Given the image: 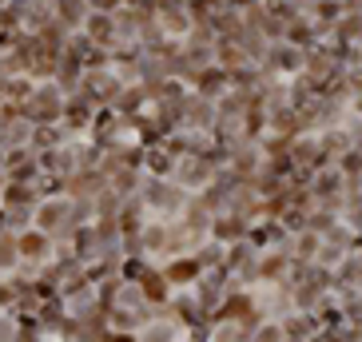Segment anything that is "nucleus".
Masks as SVG:
<instances>
[{"label":"nucleus","instance_id":"obj_2","mask_svg":"<svg viewBox=\"0 0 362 342\" xmlns=\"http://www.w3.org/2000/svg\"><path fill=\"white\" fill-rule=\"evenodd\" d=\"M60 112H64V92L44 80V84H33V96L21 104V116L33 124V128H44V124H60Z\"/></svg>","mask_w":362,"mask_h":342},{"label":"nucleus","instance_id":"obj_10","mask_svg":"<svg viewBox=\"0 0 362 342\" xmlns=\"http://www.w3.org/2000/svg\"><path fill=\"white\" fill-rule=\"evenodd\" d=\"M247 231H251V223H247V219L223 211V215H215V219H211V231H207V239H215L219 247H231V243H239V239H247Z\"/></svg>","mask_w":362,"mask_h":342},{"label":"nucleus","instance_id":"obj_17","mask_svg":"<svg viewBox=\"0 0 362 342\" xmlns=\"http://www.w3.org/2000/svg\"><path fill=\"white\" fill-rule=\"evenodd\" d=\"M342 84H346V92H351V96H362V64L346 68V72H342Z\"/></svg>","mask_w":362,"mask_h":342},{"label":"nucleus","instance_id":"obj_13","mask_svg":"<svg viewBox=\"0 0 362 342\" xmlns=\"http://www.w3.org/2000/svg\"><path fill=\"white\" fill-rule=\"evenodd\" d=\"M151 107V100H148V92L139 84H124V92H119V100L112 104V112H116L119 119H136V116H144Z\"/></svg>","mask_w":362,"mask_h":342},{"label":"nucleus","instance_id":"obj_16","mask_svg":"<svg viewBox=\"0 0 362 342\" xmlns=\"http://www.w3.org/2000/svg\"><path fill=\"white\" fill-rule=\"evenodd\" d=\"M251 64L247 60V52L239 48L235 40H215V68H223V72H235V68Z\"/></svg>","mask_w":362,"mask_h":342},{"label":"nucleus","instance_id":"obj_6","mask_svg":"<svg viewBox=\"0 0 362 342\" xmlns=\"http://www.w3.org/2000/svg\"><path fill=\"white\" fill-rule=\"evenodd\" d=\"M160 267V275L168 278L171 290H192L195 283H199V263H195V255H180V259H163V263H156Z\"/></svg>","mask_w":362,"mask_h":342},{"label":"nucleus","instance_id":"obj_14","mask_svg":"<svg viewBox=\"0 0 362 342\" xmlns=\"http://www.w3.org/2000/svg\"><path fill=\"white\" fill-rule=\"evenodd\" d=\"M48 4H52V16L60 24H64L68 33H80V28H84V20H88V0H48Z\"/></svg>","mask_w":362,"mask_h":342},{"label":"nucleus","instance_id":"obj_1","mask_svg":"<svg viewBox=\"0 0 362 342\" xmlns=\"http://www.w3.org/2000/svg\"><path fill=\"white\" fill-rule=\"evenodd\" d=\"M136 199L144 204V211H148L151 219H180L183 204H187V191L175 187L171 179H151V175H144Z\"/></svg>","mask_w":362,"mask_h":342},{"label":"nucleus","instance_id":"obj_4","mask_svg":"<svg viewBox=\"0 0 362 342\" xmlns=\"http://www.w3.org/2000/svg\"><path fill=\"white\" fill-rule=\"evenodd\" d=\"M80 96L88 100V104L96 107H112L119 100V92H124V80H119L112 68H100V72H84V80H80V88H76Z\"/></svg>","mask_w":362,"mask_h":342},{"label":"nucleus","instance_id":"obj_8","mask_svg":"<svg viewBox=\"0 0 362 342\" xmlns=\"http://www.w3.org/2000/svg\"><path fill=\"white\" fill-rule=\"evenodd\" d=\"M80 33L88 36V44H96V48H104V52H112L119 44L116 36V20H112V12H88V20Z\"/></svg>","mask_w":362,"mask_h":342},{"label":"nucleus","instance_id":"obj_11","mask_svg":"<svg viewBox=\"0 0 362 342\" xmlns=\"http://www.w3.org/2000/svg\"><path fill=\"white\" fill-rule=\"evenodd\" d=\"M187 92H195V96H203V100H211V104H215V100L227 92V72H223V68H215V64H207L192 80V88H187Z\"/></svg>","mask_w":362,"mask_h":342},{"label":"nucleus","instance_id":"obj_21","mask_svg":"<svg viewBox=\"0 0 362 342\" xmlns=\"http://www.w3.org/2000/svg\"><path fill=\"white\" fill-rule=\"evenodd\" d=\"M358 48H362V36H358Z\"/></svg>","mask_w":362,"mask_h":342},{"label":"nucleus","instance_id":"obj_9","mask_svg":"<svg viewBox=\"0 0 362 342\" xmlns=\"http://www.w3.org/2000/svg\"><path fill=\"white\" fill-rule=\"evenodd\" d=\"M287 160H291V167H303V171H319V167H327V160H322L319 139H315V136H295V139H291Z\"/></svg>","mask_w":362,"mask_h":342},{"label":"nucleus","instance_id":"obj_12","mask_svg":"<svg viewBox=\"0 0 362 342\" xmlns=\"http://www.w3.org/2000/svg\"><path fill=\"white\" fill-rule=\"evenodd\" d=\"M322 40H327V36L310 24V16H298L287 33H283V44H291V48H298V52H310V48H319Z\"/></svg>","mask_w":362,"mask_h":342},{"label":"nucleus","instance_id":"obj_18","mask_svg":"<svg viewBox=\"0 0 362 342\" xmlns=\"http://www.w3.org/2000/svg\"><path fill=\"white\" fill-rule=\"evenodd\" d=\"M88 8L92 12H116V8H124V0H88Z\"/></svg>","mask_w":362,"mask_h":342},{"label":"nucleus","instance_id":"obj_7","mask_svg":"<svg viewBox=\"0 0 362 342\" xmlns=\"http://www.w3.org/2000/svg\"><path fill=\"white\" fill-rule=\"evenodd\" d=\"M211 124H215V104L203 100V96H195V92H187V100H183V131L207 136Z\"/></svg>","mask_w":362,"mask_h":342},{"label":"nucleus","instance_id":"obj_5","mask_svg":"<svg viewBox=\"0 0 362 342\" xmlns=\"http://www.w3.org/2000/svg\"><path fill=\"white\" fill-rule=\"evenodd\" d=\"M215 171H219V167H211V163L203 160V155H187V160H175L171 183H175V187H183L187 195H199L203 187L215 179Z\"/></svg>","mask_w":362,"mask_h":342},{"label":"nucleus","instance_id":"obj_3","mask_svg":"<svg viewBox=\"0 0 362 342\" xmlns=\"http://www.w3.org/2000/svg\"><path fill=\"white\" fill-rule=\"evenodd\" d=\"M303 60H307V52H298V48H291V44H267L263 60H259V72L271 76V80H295V76H303Z\"/></svg>","mask_w":362,"mask_h":342},{"label":"nucleus","instance_id":"obj_19","mask_svg":"<svg viewBox=\"0 0 362 342\" xmlns=\"http://www.w3.org/2000/svg\"><path fill=\"white\" fill-rule=\"evenodd\" d=\"M346 116L362 119V96H351V104H346Z\"/></svg>","mask_w":362,"mask_h":342},{"label":"nucleus","instance_id":"obj_20","mask_svg":"<svg viewBox=\"0 0 362 342\" xmlns=\"http://www.w3.org/2000/svg\"><path fill=\"white\" fill-rule=\"evenodd\" d=\"M255 4H271V0H255Z\"/></svg>","mask_w":362,"mask_h":342},{"label":"nucleus","instance_id":"obj_15","mask_svg":"<svg viewBox=\"0 0 362 342\" xmlns=\"http://www.w3.org/2000/svg\"><path fill=\"white\" fill-rule=\"evenodd\" d=\"M139 171H144V175H151V179H171L175 160H171L160 143H156V148H144V163H139Z\"/></svg>","mask_w":362,"mask_h":342}]
</instances>
